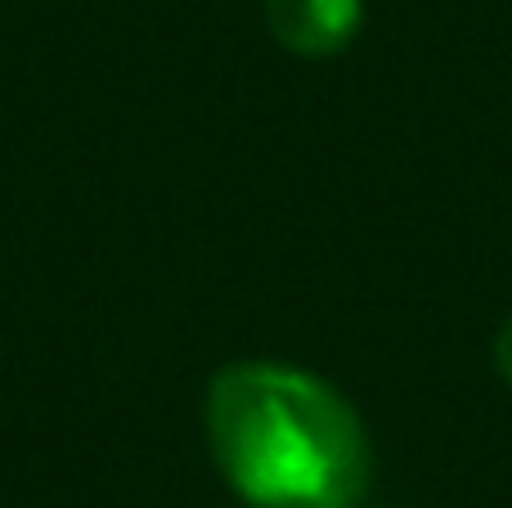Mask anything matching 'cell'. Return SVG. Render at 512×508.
<instances>
[{"mask_svg": "<svg viewBox=\"0 0 512 508\" xmlns=\"http://www.w3.org/2000/svg\"><path fill=\"white\" fill-rule=\"evenodd\" d=\"M207 437L248 508H355L369 486V437L337 387L306 369L243 360L212 378Z\"/></svg>", "mask_w": 512, "mask_h": 508, "instance_id": "cell-1", "label": "cell"}, {"mask_svg": "<svg viewBox=\"0 0 512 508\" xmlns=\"http://www.w3.org/2000/svg\"><path fill=\"white\" fill-rule=\"evenodd\" d=\"M265 23L283 50L328 59L355 41L364 23V0H265Z\"/></svg>", "mask_w": 512, "mask_h": 508, "instance_id": "cell-2", "label": "cell"}, {"mask_svg": "<svg viewBox=\"0 0 512 508\" xmlns=\"http://www.w3.org/2000/svg\"><path fill=\"white\" fill-rule=\"evenodd\" d=\"M495 365H499V374H504V383H512V315L495 338Z\"/></svg>", "mask_w": 512, "mask_h": 508, "instance_id": "cell-3", "label": "cell"}]
</instances>
